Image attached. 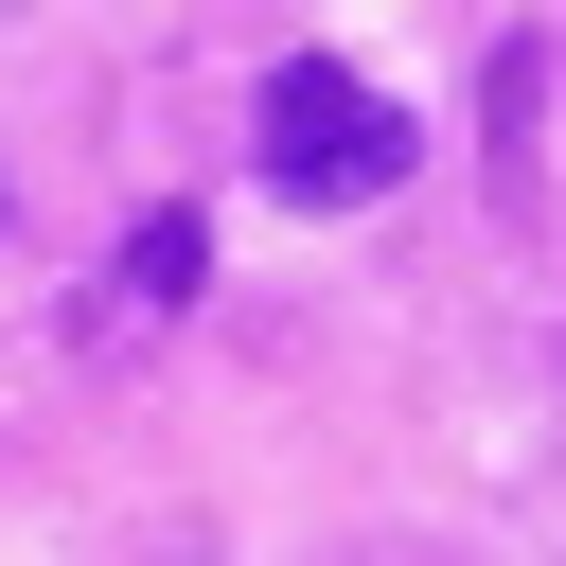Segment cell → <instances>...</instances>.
<instances>
[{
    "label": "cell",
    "instance_id": "7a4b0ae2",
    "mask_svg": "<svg viewBox=\"0 0 566 566\" xmlns=\"http://www.w3.org/2000/svg\"><path fill=\"white\" fill-rule=\"evenodd\" d=\"M195 265H212V230H195V212H142V230L106 248V301H88V336H142V318H177V301H195Z\"/></svg>",
    "mask_w": 566,
    "mask_h": 566
},
{
    "label": "cell",
    "instance_id": "3957f363",
    "mask_svg": "<svg viewBox=\"0 0 566 566\" xmlns=\"http://www.w3.org/2000/svg\"><path fill=\"white\" fill-rule=\"evenodd\" d=\"M531 71L548 53H495V212H531Z\"/></svg>",
    "mask_w": 566,
    "mask_h": 566
},
{
    "label": "cell",
    "instance_id": "6da1fadb",
    "mask_svg": "<svg viewBox=\"0 0 566 566\" xmlns=\"http://www.w3.org/2000/svg\"><path fill=\"white\" fill-rule=\"evenodd\" d=\"M248 159H265V195H301V212H354V195H389V177L424 159V124H407L371 71L283 53V71H265V106H248Z\"/></svg>",
    "mask_w": 566,
    "mask_h": 566
}]
</instances>
